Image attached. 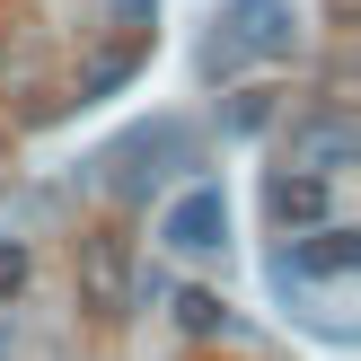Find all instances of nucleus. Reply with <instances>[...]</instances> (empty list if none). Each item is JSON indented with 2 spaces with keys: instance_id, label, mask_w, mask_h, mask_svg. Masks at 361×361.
<instances>
[{
  "instance_id": "1",
  "label": "nucleus",
  "mask_w": 361,
  "mask_h": 361,
  "mask_svg": "<svg viewBox=\"0 0 361 361\" xmlns=\"http://www.w3.org/2000/svg\"><path fill=\"white\" fill-rule=\"evenodd\" d=\"M256 53V62H291L300 53V9L291 0H229L221 9V44H212V71Z\"/></svg>"
},
{
  "instance_id": "2",
  "label": "nucleus",
  "mask_w": 361,
  "mask_h": 361,
  "mask_svg": "<svg viewBox=\"0 0 361 361\" xmlns=\"http://www.w3.org/2000/svg\"><path fill=\"white\" fill-rule=\"evenodd\" d=\"M80 309L88 317H133V247L115 229L80 238Z\"/></svg>"
},
{
  "instance_id": "3",
  "label": "nucleus",
  "mask_w": 361,
  "mask_h": 361,
  "mask_svg": "<svg viewBox=\"0 0 361 361\" xmlns=\"http://www.w3.org/2000/svg\"><path fill=\"white\" fill-rule=\"evenodd\" d=\"M159 247H176V256H221L229 247V203L221 185H185L168 212H159Z\"/></svg>"
},
{
  "instance_id": "4",
  "label": "nucleus",
  "mask_w": 361,
  "mask_h": 361,
  "mask_svg": "<svg viewBox=\"0 0 361 361\" xmlns=\"http://www.w3.org/2000/svg\"><path fill=\"white\" fill-rule=\"evenodd\" d=\"M353 264H361V229H344V221H317L309 238H291V247L274 256V282H282V291H291L300 274L335 282V274H353Z\"/></svg>"
},
{
  "instance_id": "5",
  "label": "nucleus",
  "mask_w": 361,
  "mask_h": 361,
  "mask_svg": "<svg viewBox=\"0 0 361 361\" xmlns=\"http://www.w3.org/2000/svg\"><path fill=\"white\" fill-rule=\"evenodd\" d=\"M353 150H361L353 115H344V106H326V115H300V123H291V150H282V168L335 176V168H353Z\"/></svg>"
},
{
  "instance_id": "6",
  "label": "nucleus",
  "mask_w": 361,
  "mask_h": 361,
  "mask_svg": "<svg viewBox=\"0 0 361 361\" xmlns=\"http://www.w3.org/2000/svg\"><path fill=\"white\" fill-rule=\"evenodd\" d=\"M264 212H274V229H317V221H326V176L274 168V176H264Z\"/></svg>"
},
{
  "instance_id": "7",
  "label": "nucleus",
  "mask_w": 361,
  "mask_h": 361,
  "mask_svg": "<svg viewBox=\"0 0 361 361\" xmlns=\"http://www.w3.org/2000/svg\"><path fill=\"white\" fill-rule=\"evenodd\" d=\"M274 115H282V97H274V88H238V97H229V133H264Z\"/></svg>"
},
{
  "instance_id": "8",
  "label": "nucleus",
  "mask_w": 361,
  "mask_h": 361,
  "mask_svg": "<svg viewBox=\"0 0 361 361\" xmlns=\"http://www.w3.org/2000/svg\"><path fill=\"white\" fill-rule=\"evenodd\" d=\"M141 62V35H123L115 53H97V62H88V97H106V88H123V71Z\"/></svg>"
},
{
  "instance_id": "9",
  "label": "nucleus",
  "mask_w": 361,
  "mask_h": 361,
  "mask_svg": "<svg viewBox=\"0 0 361 361\" xmlns=\"http://www.w3.org/2000/svg\"><path fill=\"white\" fill-rule=\"evenodd\" d=\"M44 80V53H35V35H18V53L0 44V88H35Z\"/></svg>"
},
{
  "instance_id": "10",
  "label": "nucleus",
  "mask_w": 361,
  "mask_h": 361,
  "mask_svg": "<svg viewBox=\"0 0 361 361\" xmlns=\"http://www.w3.org/2000/svg\"><path fill=\"white\" fill-rule=\"evenodd\" d=\"M176 326L185 335H221V291H176Z\"/></svg>"
},
{
  "instance_id": "11",
  "label": "nucleus",
  "mask_w": 361,
  "mask_h": 361,
  "mask_svg": "<svg viewBox=\"0 0 361 361\" xmlns=\"http://www.w3.org/2000/svg\"><path fill=\"white\" fill-rule=\"evenodd\" d=\"M27 274H35L27 238H0V300H18V291H27Z\"/></svg>"
},
{
  "instance_id": "12",
  "label": "nucleus",
  "mask_w": 361,
  "mask_h": 361,
  "mask_svg": "<svg viewBox=\"0 0 361 361\" xmlns=\"http://www.w3.org/2000/svg\"><path fill=\"white\" fill-rule=\"evenodd\" d=\"M150 9H159V0H115V18H123V35H150Z\"/></svg>"
},
{
  "instance_id": "13",
  "label": "nucleus",
  "mask_w": 361,
  "mask_h": 361,
  "mask_svg": "<svg viewBox=\"0 0 361 361\" xmlns=\"http://www.w3.org/2000/svg\"><path fill=\"white\" fill-rule=\"evenodd\" d=\"M326 9H335V18H344V9H353V0H326Z\"/></svg>"
}]
</instances>
